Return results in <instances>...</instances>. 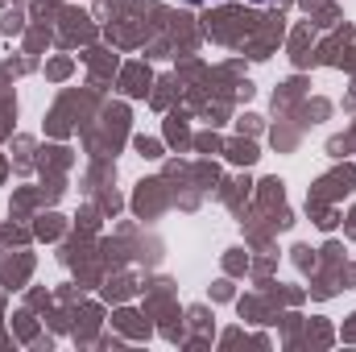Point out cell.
<instances>
[{
  "label": "cell",
  "mask_w": 356,
  "mask_h": 352,
  "mask_svg": "<svg viewBox=\"0 0 356 352\" xmlns=\"http://www.w3.org/2000/svg\"><path fill=\"white\" fill-rule=\"evenodd\" d=\"M191 4H207V0H191Z\"/></svg>",
  "instance_id": "1"
}]
</instances>
